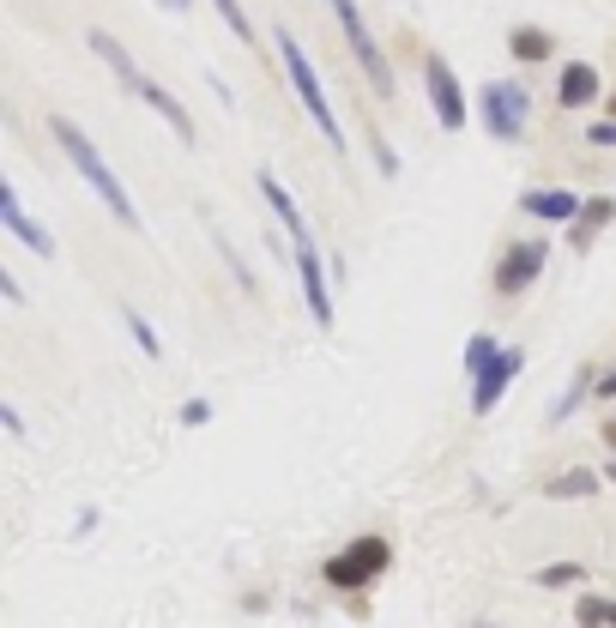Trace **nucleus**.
<instances>
[{
    "instance_id": "29",
    "label": "nucleus",
    "mask_w": 616,
    "mask_h": 628,
    "mask_svg": "<svg viewBox=\"0 0 616 628\" xmlns=\"http://www.w3.org/2000/svg\"><path fill=\"white\" fill-rule=\"evenodd\" d=\"M604 478H611V484H616V459H611V466H604Z\"/></svg>"
},
{
    "instance_id": "28",
    "label": "nucleus",
    "mask_w": 616,
    "mask_h": 628,
    "mask_svg": "<svg viewBox=\"0 0 616 628\" xmlns=\"http://www.w3.org/2000/svg\"><path fill=\"white\" fill-rule=\"evenodd\" d=\"M158 7H170V13H194V0H158Z\"/></svg>"
},
{
    "instance_id": "24",
    "label": "nucleus",
    "mask_w": 616,
    "mask_h": 628,
    "mask_svg": "<svg viewBox=\"0 0 616 628\" xmlns=\"http://www.w3.org/2000/svg\"><path fill=\"white\" fill-rule=\"evenodd\" d=\"M182 423H188V430H200V423H212V406H206V399H188V406H182Z\"/></svg>"
},
{
    "instance_id": "4",
    "label": "nucleus",
    "mask_w": 616,
    "mask_h": 628,
    "mask_svg": "<svg viewBox=\"0 0 616 628\" xmlns=\"http://www.w3.org/2000/svg\"><path fill=\"white\" fill-rule=\"evenodd\" d=\"M278 55H285V73H290V92L302 97V109L315 116V128H321V140L333 145V152L345 157V128H339V116H333V104H327V92H321V73H315V61H309V49H302L290 31H278Z\"/></svg>"
},
{
    "instance_id": "23",
    "label": "nucleus",
    "mask_w": 616,
    "mask_h": 628,
    "mask_svg": "<svg viewBox=\"0 0 616 628\" xmlns=\"http://www.w3.org/2000/svg\"><path fill=\"white\" fill-rule=\"evenodd\" d=\"M580 580V563H551V568H538V587H575Z\"/></svg>"
},
{
    "instance_id": "25",
    "label": "nucleus",
    "mask_w": 616,
    "mask_h": 628,
    "mask_svg": "<svg viewBox=\"0 0 616 628\" xmlns=\"http://www.w3.org/2000/svg\"><path fill=\"white\" fill-rule=\"evenodd\" d=\"M587 140H592V145H616V121H592Z\"/></svg>"
},
{
    "instance_id": "6",
    "label": "nucleus",
    "mask_w": 616,
    "mask_h": 628,
    "mask_svg": "<svg viewBox=\"0 0 616 628\" xmlns=\"http://www.w3.org/2000/svg\"><path fill=\"white\" fill-rule=\"evenodd\" d=\"M327 7H333V19H339V31H345V49L357 55V67H363L369 92L394 97V92H399V78H394V67H387V55L375 49V37H369L363 13H357V0H327Z\"/></svg>"
},
{
    "instance_id": "18",
    "label": "nucleus",
    "mask_w": 616,
    "mask_h": 628,
    "mask_svg": "<svg viewBox=\"0 0 616 628\" xmlns=\"http://www.w3.org/2000/svg\"><path fill=\"white\" fill-rule=\"evenodd\" d=\"M121 327H128V333H133V345H140V351H145V357H152V363H158V357H164V339H158V333H152V321H145V314H133V309H121Z\"/></svg>"
},
{
    "instance_id": "17",
    "label": "nucleus",
    "mask_w": 616,
    "mask_h": 628,
    "mask_svg": "<svg viewBox=\"0 0 616 628\" xmlns=\"http://www.w3.org/2000/svg\"><path fill=\"white\" fill-rule=\"evenodd\" d=\"M592 490H599V471L580 466V471H556L551 484H544V496H551V502H575L580 496V502H587Z\"/></svg>"
},
{
    "instance_id": "9",
    "label": "nucleus",
    "mask_w": 616,
    "mask_h": 628,
    "mask_svg": "<svg viewBox=\"0 0 616 628\" xmlns=\"http://www.w3.org/2000/svg\"><path fill=\"white\" fill-rule=\"evenodd\" d=\"M430 104H435V121H442L447 133L466 128V92H459V73L435 55L430 61Z\"/></svg>"
},
{
    "instance_id": "12",
    "label": "nucleus",
    "mask_w": 616,
    "mask_h": 628,
    "mask_svg": "<svg viewBox=\"0 0 616 628\" xmlns=\"http://www.w3.org/2000/svg\"><path fill=\"white\" fill-rule=\"evenodd\" d=\"M611 218H616V200H580V212H575V224H568V249L575 254H587L592 242H599L604 230H611Z\"/></svg>"
},
{
    "instance_id": "3",
    "label": "nucleus",
    "mask_w": 616,
    "mask_h": 628,
    "mask_svg": "<svg viewBox=\"0 0 616 628\" xmlns=\"http://www.w3.org/2000/svg\"><path fill=\"white\" fill-rule=\"evenodd\" d=\"M92 55L109 67V73H116V85H121V92H133L145 109H158V116L170 121V133H176L182 145H194V140H200V133H194V116H188V109L176 104L170 92H164L158 78H145V73H140V61H133V55L121 49V43L109 37V31H92Z\"/></svg>"
},
{
    "instance_id": "7",
    "label": "nucleus",
    "mask_w": 616,
    "mask_h": 628,
    "mask_svg": "<svg viewBox=\"0 0 616 628\" xmlns=\"http://www.w3.org/2000/svg\"><path fill=\"white\" fill-rule=\"evenodd\" d=\"M387 563H394L387 538H351V544H345L339 556L327 563V587H339V592H363L369 580L387 575Z\"/></svg>"
},
{
    "instance_id": "16",
    "label": "nucleus",
    "mask_w": 616,
    "mask_h": 628,
    "mask_svg": "<svg viewBox=\"0 0 616 628\" xmlns=\"http://www.w3.org/2000/svg\"><path fill=\"white\" fill-rule=\"evenodd\" d=\"M551 31H532V25H520V31H508V55L520 67H532V61H551Z\"/></svg>"
},
{
    "instance_id": "11",
    "label": "nucleus",
    "mask_w": 616,
    "mask_h": 628,
    "mask_svg": "<svg viewBox=\"0 0 616 628\" xmlns=\"http://www.w3.org/2000/svg\"><path fill=\"white\" fill-rule=\"evenodd\" d=\"M0 218H7V230L19 235V242H25L31 254H43V261H55V235L49 230H37V218H31L25 212V200H19V188L7 182L0 188Z\"/></svg>"
},
{
    "instance_id": "14",
    "label": "nucleus",
    "mask_w": 616,
    "mask_h": 628,
    "mask_svg": "<svg viewBox=\"0 0 616 628\" xmlns=\"http://www.w3.org/2000/svg\"><path fill=\"white\" fill-rule=\"evenodd\" d=\"M592 97H599V67L568 61V67H563V78H556V104H563V109H587Z\"/></svg>"
},
{
    "instance_id": "26",
    "label": "nucleus",
    "mask_w": 616,
    "mask_h": 628,
    "mask_svg": "<svg viewBox=\"0 0 616 628\" xmlns=\"http://www.w3.org/2000/svg\"><path fill=\"white\" fill-rule=\"evenodd\" d=\"M0 297H7V302H25V290H19V278L7 273V266H0Z\"/></svg>"
},
{
    "instance_id": "21",
    "label": "nucleus",
    "mask_w": 616,
    "mask_h": 628,
    "mask_svg": "<svg viewBox=\"0 0 616 628\" xmlns=\"http://www.w3.org/2000/svg\"><path fill=\"white\" fill-rule=\"evenodd\" d=\"M212 242H218V254H224V266H230V273H237V285H242V290H249V297H254V290H261V285H254V273H249V266H242V254H237V242H230V235H224V230H212Z\"/></svg>"
},
{
    "instance_id": "5",
    "label": "nucleus",
    "mask_w": 616,
    "mask_h": 628,
    "mask_svg": "<svg viewBox=\"0 0 616 628\" xmlns=\"http://www.w3.org/2000/svg\"><path fill=\"white\" fill-rule=\"evenodd\" d=\"M478 116H484V133L502 145H514L532 121V92H526L520 78H490L484 92H478Z\"/></svg>"
},
{
    "instance_id": "30",
    "label": "nucleus",
    "mask_w": 616,
    "mask_h": 628,
    "mask_svg": "<svg viewBox=\"0 0 616 628\" xmlns=\"http://www.w3.org/2000/svg\"><path fill=\"white\" fill-rule=\"evenodd\" d=\"M611 109H616V97H611Z\"/></svg>"
},
{
    "instance_id": "2",
    "label": "nucleus",
    "mask_w": 616,
    "mask_h": 628,
    "mask_svg": "<svg viewBox=\"0 0 616 628\" xmlns=\"http://www.w3.org/2000/svg\"><path fill=\"white\" fill-rule=\"evenodd\" d=\"M49 140L61 145V157L73 164V170L85 176V182L97 188V200L109 206V218L121 224V230H140V212H133V200H128V188L116 182V170H109V157L97 152L92 140L80 133V121H67V116H49Z\"/></svg>"
},
{
    "instance_id": "15",
    "label": "nucleus",
    "mask_w": 616,
    "mask_h": 628,
    "mask_svg": "<svg viewBox=\"0 0 616 628\" xmlns=\"http://www.w3.org/2000/svg\"><path fill=\"white\" fill-rule=\"evenodd\" d=\"M587 392H599V375H592V369L580 363V369H575V381L563 387V399L551 406V423H568V418H575V411L587 406Z\"/></svg>"
},
{
    "instance_id": "10",
    "label": "nucleus",
    "mask_w": 616,
    "mask_h": 628,
    "mask_svg": "<svg viewBox=\"0 0 616 628\" xmlns=\"http://www.w3.org/2000/svg\"><path fill=\"white\" fill-rule=\"evenodd\" d=\"M520 363H526V351L502 345V357H496V363H490L484 375H472V411H478V418L502 406V392H508V381H514V375H520Z\"/></svg>"
},
{
    "instance_id": "22",
    "label": "nucleus",
    "mask_w": 616,
    "mask_h": 628,
    "mask_svg": "<svg viewBox=\"0 0 616 628\" xmlns=\"http://www.w3.org/2000/svg\"><path fill=\"white\" fill-rule=\"evenodd\" d=\"M212 7H218V19H224V25H230V37L254 43V25H249V13H242L237 0H212Z\"/></svg>"
},
{
    "instance_id": "1",
    "label": "nucleus",
    "mask_w": 616,
    "mask_h": 628,
    "mask_svg": "<svg viewBox=\"0 0 616 628\" xmlns=\"http://www.w3.org/2000/svg\"><path fill=\"white\" fill-rule=\"evenodd\" d=\"M261 194H266V206H273V218L290 230V249H297V278H302V302H309V314H315V327L327 333V327H333V290H327V261H321L315 235H309V218H302L297 200L285 194V182H273V176H261Z\"/></svg>"
},
{
    "instance_id": "27",
    "label": "nucleus",
    "mask_w": 616,
    "mask_h": 628,
    "mask_svg": "<svg viewBox=\"0 0 616 628\" xmlns=\"http://www.w3.org/2000/svg\"><path fill=\"white\" fill-rule=\"evenodd\" d=\"M0 423H7V435H25V418H19L13 406H0Z\"/></svg>"
},
{
    "instance_id": "20",
    "label": "nucleus",
    "mask_w": 616,
    "mask_h": 628,
    "mask_svg": "<svg viewBox=\"0 0 616 628\" xmlns=\"http://www.w3.org/2000/svg\"><path fill=\"white\" fill-rule=\"evenodd\" d=\"M575 623H587V628H616V599H575Z\"/></svg>"
},
{
    "instance_id": "19",
    "label": "nucleus",
    "mask_w": 616,
    "mask_h": 628,
    "mask_svg": "<svg viewBox=\"0 0 616 628\" xmlns=\"http://www.w3.org/2000/svg\"><path fill=\"white\" fill-rule=\"evenodd\" d=\"M496 357H502V345L490 339V333H472V339H466V375H484Z\"/></svg>"
},
{
    "instance_id": "8",
    "label": "nucleus",
    "mask_w": 616,
    "mask_h": 628,
    "mask_svg": "<svg viewBox=\"0 0 616 628\" xmlns=\"http://www.w3.org/2000/svg\"><path fill=\"white\" fill-rule=\"evenodd\" d=\"M544 261H551V242H514L496 266V297H526L544 278Z\"/></svg>"
},
{
    "instance_id": "13",
    "label": "nucleus",
    "mask_w": 616,
    "mask_h": 628,
    "mask_svg": "<svg viewBox=\"0 0 616 628\" xmlns=\"http://www.w3.org/2000/svg\"><path fill=\"white\" fill-rule=\"evenodd\" d=\"M520 212H526V218H544V224H575L580 200L568 194V188H526Z\"/></svg>"
}]
</instances>
